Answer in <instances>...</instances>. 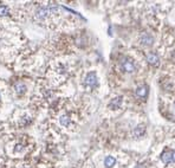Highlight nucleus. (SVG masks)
<instances>
[{"mask_svg":"<svg viewBox=\"0 0 175 168\" xmlns=\"http://www.w3.org/2000/svg\"><path fill=\"white\" fill-rule=\"evenodd\" d=\"M84 84L86 87H89V88H96L98 85V78H97L96 73L95 72H89V73H88L85 76Z\"/></svg>","mask_w":175,"mask_h":168,"instance_id":"obj_1","label":"nucleus"},{"mask_svg":"<svg viewBox=\"0 0 175 168\" xmlns=\"http://www.w3.org/2000/svg\"><path fill=\"white\" fill-rule=\"evenodd\" d=\"M51 12V6H44V7H39L36 12V18L38 20H44Z\"/></svg>","mask_w":175,"mask_h":168,"instance_id":"obj_2","label":"nucleus"},{"mask_svg":"<svg viewBox=\"0 0 175 168\" xmlns=\"http://www.w3.org/2000/svg\"><path fill=\"white\" fill-rule=\"evenodd\" d=\"M140 42H141V44L144 45V46H151V45L154 44V37H153L150 33L144 32V33H142V34L140 36Z\"/></svg>","mask_w":175,"mask_h":168,"instance_id":"obj_3","label":"nucleus"},{"mask_svg":"<svg viewBox=\"0 0 175 168\" xmlns=\"http://www.w3.org/2000/svg\"><path fill=\"white\" fill-rule=\"evenodd\" d=\"M121 65H122V69L126 72H134L135 71V64H134V62L131 59H128V58L123 59Z\"/></svg>","mask_w":175,"mask_h":168,"instance_id":"obj_4","label":"nucleus"},{"mask_svg":"<svg viewBox=\"0 0 175 168\" xmlns=\"http://www.w3.org/2000/svg\"><path fill=\"white\" fill-rule=\"evenodd\" d=\"M136 96L140 97V98H146L147 95H148V85H146V84H143V85H140L136 88Z\"/></svg>","mask_w":175,"mask_h":168,"instance_id":"obj_5","label":"nucleus"},{"mask_svg":"<svg viewBox=\"0 0 175 168\" xmlns=\"http://www.w3.org/2000/svg\"><path fill=\"white\" fill-rule=\"evenodd\" d=\"M147 60H148V63L151 64L153 66H159V64H160V58H159V56H157L156 53H154V52H149V53L147 55Z\"/></svg>","mask_w":175,"mask_h":168,"instance_id":"obj_6","label":"nucleus"},{"mask_svg":"<svg viewBox=\"0 0 175 168\" xmlns=\"http://www.w3.org/2000/svg\"><path fill=\"white\" fill-rule=\"evenodd\" d=\"M122 102H123V97H122V96H117V97L113 98V100L109 102L108 107H109L110 109H118V108L121 107Z\"/></svg>","mask_w":175,"mask_h":168,"instance_id":"obj_7","label":"nucleus"},{"mask_svg":"<svg viewBox=\"0 0 175 168\" xmlns=\"http://www.w3.org/2000/svg\"><path fill=\"white\" fill-rule=\"evenodd\" d=\"M161 160H162V162L166 163V164L171 163V162H173V151H170V150L163 151L162 155H161Z\"/></svg>","mask_w":175,"mask_h":168,"instance_id":"obj_8","label":"nucleus"},{"mask_svg":"<svg viewBox=\"0 0 175 168\" xmlns=\"http://www.w3.org/2000/svg\"><path fill=\"white\" fill-rule=\"evenodd\" d=\"M144 134H146V127L143 124H140V126L135 127V129L133 130V135L135 137H138V139L144 136Z\"/></svg>","mask_w":175,"mask_h":168,"instance_id":"obj_9","label":"nucleus"},{"mask_svg":"<svg viewBox=\"0 0 175 168\" xmlns=\"http://www.w3.org/2000/svg\"><path fill=\"white\" fill-rule=\"evenodd\" d=\"M115 163H116V159H115L114 156H107V157L104 159V166H105L107 168L114 167Z\"/></svg>","mask_w":175,"mask_h":168,"instance_id":"obj_10","label":"nucleus"},{"mask_svg":"<svg viewBox=\"0 0 175 168\" xmlns=\"http://www.w3.org/2000/svg\"><path fill=\"white\" fill-rule=\"evenodd\" d=\"M59 122H60V124H62L63 127H69V126L71 124V118H70L67 115H63V116H60Z\"/></svg>","mask_w":175,"mask_h":168,"instance_id":"obj_11","label":"nucleus"},{"mask_svg":"<svg viewBox=\"0 0 175 168\" xmlns=\"http://www.w3.org/2000/svg\"><path fill=\"white\" fill-rule=\"evenodd\" d=\"M14 88H16V91H17L19 95H22V94H24V93L26 91V87L24 85L23 83H17Z\"/></svg>","mask_w":175,"mask_h":168,"instance_id":"obj_12","label":"nucleus"},{"mask_svg":"<svg viewBox=\"0 0 175 168\" xmlns=\"http://www.w3.org/2000/svg\"><path fill=\"white\" fill-rule=\"evenodd\" d=\"M10 13V9L5 5H1L0 6V17H4V16H7Z\"/></svg>","mask_w":175,"mask_h":168,"instance_id":"obj_13","label":"nucleus"},{"mask_svg":"<svg viewBox=\"0 0 175 168\" xmlns=\"http://www.w3.org/2000/svg\"><path fill=\"white\" fill-rule=\"evenodd\" d=\"M173 162H175V151H173Z\"/></svg>","mask_w":175,"mask_h":168,"instance_id":"obj_14","label":"nucleus"}]
</instances>
